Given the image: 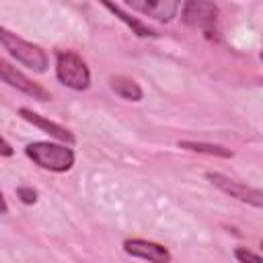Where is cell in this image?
<instances>
[{
    "instance_id": "6da1fadb",
    "label": "cell",
    "mask_w": 263,
    "mask_h": 263,
    "mask_svg": "<svg viewBox=\"0 0 263 263\" xmlns=\"http://www.w3.org/2000/svg\"><path fill=\"white\" fill-rule=\"evenodd\" d=\"M25 154L41 168L51 173H66L74 164V150L66 144L53 142H31L25 148Z\"/></svg>"
},
{
    "instance_id": "7a4b0ae2",
    "label": "cell",
    "mask_w": 263,
    "mask_h": 263,
    "mask_svg": "<svg viewBox=\"0 0 263 263\" xmlns=\"http://www.w3.org/2000/svg\"><path fill=\"white\" fill-rule=\"evenodd\" d=\"M0 43L16 62H21L29 70L39 72V74L47 70V55L39 45L25 41L23 37H18L16 33H12L4 27H0Z\"/></svg>"
},
{
    "instance_id": "3957f363",
    "label": "cell",
    "mask_w": 263,
    "mask_h": 263,
    "mask_svg": "<svg viewBox=\"0 0 263 263\" xmlns=\"http://www.w3.org/2000/svg\"><path fill=\"white\" fill-rule=\"evenodd\" d=\"M55 76L64 86L72 90H86L90 86L88 66L78 53L70 49H62L55 53Z\"/></svg>"
},
{
    "instance_id": "277c9868",
    "label": "cell",
    "mask_w": 263,
    "mask_h": 263,
    "mask_svg": "<svg viewBox=\"0 0 263 263\" xmlns=\"http://www.w3.org/2000/svg\"><path fill=\"white\" fill-rule=\"evenodd\" d=\"M181 18L187 27L199 29L208 39L216 35V21H218V6L205 0H189L181 4Z\"/></svg>"
},
{
    "instance_id": "5b68a950",
    "label": "cell",
    "mask_w": 263,
    "mask_h": 263,
    "mask_svg": "<svg viewBox=\"0 0 263 263\" xmlns=\"http://www.w3.org/2000/svg\"><path fill=\"white\" fill-rule=\"evenodd\" d=\"M0 80L6 82L12 88H16V90L37 99V101H49L51 99L49 90H45L41 84L33 82L29 76H25L21 70H16V66H12L10 62H6L2 58H0Z\"/></svg>"
},
{
    "instance_id": "8992f818",
    "label": "cell",
    "mask_w": 263,
    "mask_h": 263,
    "mask_svg": "<svg viewBox=\"0 0 263 263\" xmlns=\"http://www.w3.org/2000/svg\"><path fill=\"white\" fill-rule=\"evenodd\" d=\"M205 177H208V181H212V185H216L226 195H230V197H234L238 201L251 203L255 208H261L263 205V193H261V189L247 187V185H242V183H238L234 179H228V177L220 175V173H208Z\"/></svg>"
},
{
    "instance_id": "52a82bcc",
    "label": "cell",
    "mask_w": 263,
    "mask_h": 263,
    "mask_svg": "<svg viewBox=\"0 0 263 263\" xmlns=\"http://www.w3.org/2000/svg\"><path fill=\"white\" fill-rule=\"evenodd\" d=\"M123 251L132 257L146 259L150 263H171V253L166 247L146 240V238H127L123 242Z\"/></svg>"
},
{
    "instance_id": "ba28073f",
    "label": "cell",
    "mask_w": 263,
    "mask_h": 263,
    "mask_svg": "<svg viewBox=\"0 0 263 263\" xmlns=\"http://www.w3.org/2000/svg\"><path fill=\"white\" fill-rule=\"evenodd\" d=\"M127 6L142 14L154 16L156 21H162V23L173 21L181 8V4L175 0H154V2L152 0H129Z\"/></svg>"
},
{
    "instance_id": "9c48e42d",
    "label": "cell",
    "mask_w": 263,
    "mask_h": 263,
    "mask_svg": "<svg viewBox=\"0 0 263 263\" xmlns=\"http://www.w3.org/2000/svg\"><path fill=\"white\" fill-rule=\"evenodd\" d=\"M18 115H21L25 121L33 123L35 127L43 129L45 134H49L51 138H55V140H60V142H64V144H68V146L76 142V138H74V134H72L70 129H66L64 125H60V123H55V121H49V119L41 117L39 113L31 111V109H27V107H21V109H18Z\"/></svg>"
},
{
    "instance_id": "30bf717a",
    "label": "cell",
    "mask_w": 263,
    "mask_h": 263,
    "mask_svg": "<svg viewBox=\"0 0 263 263\" xmlns=\"http://www.w3.org/2000/svg\"><path fill=\"white\" fill-rule=\"evenodd\" d=\"M107 10H111L121 23H125L129 29H132V33L134 35H138V37H158V33L154 31V29H150L148 25H144L140 18H136V16H132V14H127L125 10H121V6H117V4H111V2H105L103 4Z\"/></svg>"
},
{
    "instance_id": "8fae6325",
    "label": "cell",
    "mask_w": 263,
    "mask_h": 263,
    "mask_svg": "<svg viewBox=\"0 0 263 263\" xmlns=\"http://www.w3.org/2000/svg\"><path fill=\"white\" fill-rule=\"evenodd\" d=\"M111 88L121 97V99H127V101H140L142 99V88L136 80L127 78V76H113L111 78Z\"/></svg>"
},
{
    "instance_id": "7c38bea8",
    "label": "cell",
    "mask_w": 263,
    "mask_h": 263,
    "mask_svg": "<svg viewBox=\"0 0 263 263\" xmlns=\"http://www.w3.org/2000/svg\"><path fill=\"white\" fill-rule=\"evenodd\" d=\"M179 148H185V150H191V152H199V154H208V156H220V158H232V152L224 146H218V144H205V142H189V140H183L179 142Z\"/></svg>"
},
{
    "instance_id": "4fadbf2b",
    "label": "cell",
    "mask_w": 263,
    "mask_h": 263,
    "mask_svg": "<svg viewBox=\"0 0 263 263\" xmlns=\"http://www.w3.org/2000/svg\"><path fill=\"white\" fill-rule=\"evenodd\" d=\"M234 257L238 259V263H263V259L257 253H253V251H249L245 247H236L234 249Z\"/></svg>"
},
{
    "instance_id": "5bb4252c",
    "label": "cell",
    "mask_w": 263,
    "mask_h": 263,
    "mask_svg": "<svg viewBox=\"0 0 263 263\" xmlns=\"http://www.w3.org/2000/svg\"><path fill=\"white\" fill-rule=\"evenodd\" d=\"M16 195H18V199L23 201V203H35L37 201V191L33 189V187H18L16 189Z\"/></svg>"
},
{
    "instance_id": "9a60e30c",
    "label": "cell",
    "mask_w": 263,
    "mask_h": 263,
    "mask_svg": "<svg viewBox=\"0 0 263 263\" xmlns=\"http://www.w3.org/2000/svg\"><path fill=\"white\" fill-rule=\"evenodd\" d=\"M14 154V150H12V146L0 136V156H12Z\"/></svg>"
},
{
    "instance_id": "2e32d148",
    "label": "cell",
    "mask_w": 263,
    "mask_h": 263,
    "mask_svg": "<svg viewBox=\"0 0 263 263\" xmlns=\"http://www.w3.org/2000/svg\"><path fill=\"white\" fill-rule=\"evenodd\" d=\"M6 212H8V205H6L4 195H2V191H0V214H6Z\"/></svg>"
}]
</instances>
